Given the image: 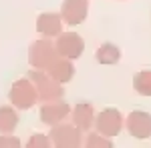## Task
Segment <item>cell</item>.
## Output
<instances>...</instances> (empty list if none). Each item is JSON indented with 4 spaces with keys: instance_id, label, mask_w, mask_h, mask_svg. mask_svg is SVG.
<instances>
[{
    "instance_id": "12",
    "label": "cell",
    "mask_w": 151,
    "mask_h": 148,
    "mask_svg": "<svg viewBox=\"0 0 151 148\" xmlns=\"http://www.w3.org/2000/svg\"><path fill=\"white\" fill-rule=\"evenodd\" d=\"M45 72H47L48 76H52L57 82L65 84V82H69V80L75 76V66H73V60L58 56L57 60H55V62L45 70Z\"/></svg>"
},
{
    "instance_id": "4",
    "label": "cell",
    "mask_w": 151,
    "mask_h": 148,
    "mask_svg": "<svg viewBox=\"0 0 151 148\" xmlns=\"http://www.w3.org/2000/svg\"><path fill=\"white\" fill-rule=\"evenodd\" d=\"M50 142L58 148H79L83 144V134L75 124L67 122H58L50 128Z\"/></svg>"
},
{
    "instance_id": "3",
    "label": "cell",
    "mask_w": 151,
    "mask_h": 148,
    "mask_svg": "<svg viewBox=\"0 0 151 148\" xmlns=\"http://www.w3.org/2000/svg\"><path fill=\"white\" fill-rule=\"evenodd\" d=\"M8 98H10V104L14 108L28 110L38 102V92H36V86L32 84L30 78H20L10 86Z\"/></svg>"
},
{
    "instance_id": "7",
    "label": "cell",
    "mask_w": 151,
    "mask_h": 148,
    "mask_svg": "<svg viewBox=\"0 0 151 148\" xmlns=\"http://www.w3.org/2000/svg\"><path fill=\"white\" fill-rule=\"evenodd\" d=\"M87 14H89L87 0H63V4H60V18L65 24L77 26V24L85 22Z\"/></svg>"
},
{
    "instance_id": "6",
    "label": "cell",
    "mask_w": 151,
    "mask_h": 148,
    "mask_svg": "<svg viewBox=\"0 0 151 148\" xmlns=\"http://www.w3.org/2000/svg\"><path fill=\"white\" fill-rule=\"evenodd\" d=\"M95 128L97 132H101L103 136H115L121 132L123 128V114L119 112L117 108H105L95 116Z\"/></svg>"
},
{
    "instance_id": "8",
    "label": "cell",
    "mask_w": 151,
    "mask_h": 148,
    "mask_svg": "<svg viewBox=\"0 0 151 148\" xmlns=\"http://www.w3.org/2000/svg\"><path fill=\"white\" fill-rule=\"evenodd\" d=\"M70 114V106L60 100H52V102H45L40 106V122L47 126H55L58 122H65Z\"/></svg>"
},
{
    "instance_id": "11",
    "label": "cell",
    "mask_w": 151,
    "mask_h": 148,
    "mask_svg": "<svg viewBox=\"0 0 151 148\" xmlns=\"http://www.w3.org/2000/svg\"><path fill=\"white\" fill-rule=\"evenodd\" d=\"M70 122L81 132H87L95 122V108L89 102H79L75 108H70Z\"/></svg>"
},
{
    "instance_id": "18",
    "label": "cell",
    "mask_w": 151,
    "mask_h": 148,
    "mask_svg": "<svg viewBox=\"0 0 151 148\" xmlns=\"http://www.w3.org/2000/svg\"><path fill=\"white\" fill-rule=\"evenodd\" d=\"M18 146H20L18 136H12V132H8V134L0 132V148H18Z\"/></svg>"
},
{
    "instance_id": "5",
    "label": "cell",
    "mask_w": 151,
    "mask_h": 148,
    "mask_svg": "<svg viewBox=\"0 0 151 148\" xmlns=\"http://www.w3.org/2000/svg\"><path fill=\"white\" fill-rule=\"evenodd\" d=\"M55 46H57L58 56L77 60V58H81L83 50H85V40L77 32H60L55 40Z\"/></svg>"
},
{
    "instance_id": "17",
    "label": "cell",
    "mask_w": 151,
    "mask_h": 148,
    "mask_svg": "<svg viewBox=\"0 0 151 148\" xmlns=\"http://www.w3.org/2000/svg\"><path fill=\"white\" fill-rule=\"evenodd\" d=\"M50 144H52L50 138L45 136V134H32V136L28 138V142H26L28 148H48Z\"/></svg>"
},
{
    "instance_id": "15",
    "label": "cell",
    "mask_w": 151,
    "mask_h": 148,
    "mask_svg": "<svg viewBox=\"0 0 151 148\" xmlns=\"http://www.w3.org/2000/svg\"><path fill=\"white\" fill-rule=\"evenodd\" d=\"M133 88L141 96H151V70H143L133 76Z\"/></svg>"
},
{
    "instance_id": "9",
    "label": "cell",
    "mask_w": 151,
    "mask_h": 148,
    "mask_svg": "<svg viewBox=\"0 0 151 148\" xmlns=\"http://www.w3.org/2000/svg\"><path fill=\"white\" fill-rule=\"evenodd\" d=\"M125 126H127L129 134L135 138H149L151 136V114L149 112H143V110H135L127 116L125 120Z\"/></svg>"
},
{
    "instance_id": "16",
    "label": "cell",
    "mask_w": 151,
    "mask_h": 148,
    "mask_svg": "<svg viewBox=\"0 0 151 148\" xmlns=\"http://www.w3.org/2000/svg\"><path fill=\"white\" fill-rule=\"evenodd\" d=\"M83 144L89 148H111L113 146V140L109 136H103L101 132H89L87 138L83 140Z\"/></svg>"
},
{
    "instance_id": "10",
    "label": "cell",
    "mask_w": 151,
    "mask_h": 148,
    "mask_svg": "<svg viewBox=\"0 0 151 148\" xmlns=\"http://www.w3.org/2000/svg\"><path fill=\"white\" fill-rule=\"evenodd\" d=\"M36 30L45 38H57L63 32V18L55 12H42L36 18Z\"/></svg>"
},
{
    "instance_id": "2",
    "label": "cell",
    "mask_w": 151,
    "mask_h": 148,
    "mask_svg": "<svg viewBox=\"0 0 151 148\" xmlns=\"http://www.w3.org/2000/svg\"><path fill=\"white\" fill-rule=\"evenodd\" d=\"M57 58L58 52L52 38H40V40L32 42L28 48V62L36 70H47Z\"/></svg>"
},
{
    "instance_id": "1",
    "label": "cell",
    "mask_w": 151,
    "mask_h": 148,
    "mask_svg": "<svg viewBox=\"0 0 151 148\" xmlns=\"http://www.w3.org/2000/svg\"><path fill=\"white\" fill-rule=\"evenodd\" d=\"M28 78L32 80L38 92V100L40 102H52V100H60L65 96V88L63 84L57 82L52 76H48L45 70H30Z\"/></svg>"
},
{
    "instance_id": "13",
    "label": "cell",
    "mask_w": 151,
    "mask_h": 148,
    "mask_svg": "<svg viewBox=\"0 0 151 148\" xmlns=\"http://www.w3.org/2000/svg\"><path fill=\"white\" fill-rule=\"evenodd\" d=\"M121 58V50L119 46L111 44V42H105V44L99 46L97 50V62L99 64H105V66H111V64H117Z\"/></svg>"
},
{
    "instance_id": "14",
    "label": "cell",
    "mask_w": 151,
    "mask_h": 148,
    "mask_svg": "<svg viewBox=\"0 0 151 148\" xmlns=\"http://www.w3.org/2000/svg\"><path fill=\"white\" fill-rule=\"evenodd\" d=\"M18 126V112L14 106H0V132L8 134Z\"/></svg>"
}]
</instances>
